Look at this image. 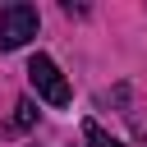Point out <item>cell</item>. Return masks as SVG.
Returning a JSON list of instances; mask_svg holds the SVG:
<instances>
[{
    "instance_id": "3957f363",
    "label": "cell",
    "mask_w": 147,
    "mask_h": 147,
    "mask_svg": "<svg viewBox=\"0 0 147 147\" xmlns=\"http://www.w3.org/2000/svg\"><path fill=\"white\" fill-rule=\"evenodd\" d=\"M37 124V106L23 96V101H14V115H9V133H23V129H32Z\"/></svg>"
},
{
    "instance_id": "7a4b0ae2",
    "label": "cell",
    "mask_w": 147,
    "mask_h": 147,
    "mask_svg": "<svg viewBox=\"0 0 147 147\" xmlns=\"http://www.w3.org/2000/svg\"><path fill=\"white\" fill-rule=\"evenodd\" d=\"M28 83H32L37 96H46L51 106H69V83H64V74L55 69L51 55H32V60H28Z\"/></svg>"
},
{
    "instance_id": "277c9868",
    "label": "cell",
    "mask_w": 147,
    "mask_h": 147,
    "mask_svg": "<svg viewBox=\"0 0 147 147\" xmlns=\"http://www.w3.org/2000/svg\"><path fill=\"white\" fill-rule=\"evenodd\" d=\"M83 133H87V142H92V147H124V142H119V138H110L96 119H87V124H83Z\"/></svg>"
},
{
    "instance_id": "6da1fadb",
    "label": "cell",
    "mask_w": 147,
    "mask_h": 147,
    "mask_svg": "<svg viewBox=\"0 0 147 147\" xmlns=\"http://www.w3.org/2000/svg\"><path fill=\"white\" fill-rule=\"evenodd\" d=\"M28 37H37V9L32 5H5L0 9V51H18L28 46Z\"/></svg>"
}]
</instances>
